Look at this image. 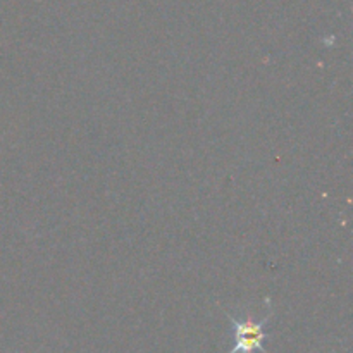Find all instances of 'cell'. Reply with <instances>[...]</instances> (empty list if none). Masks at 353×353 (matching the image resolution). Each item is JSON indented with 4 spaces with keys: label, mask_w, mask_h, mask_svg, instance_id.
<instances>
[{
    "label": "cell",
    "mask_w": 353,
    "mask_h": 353,
    "mask_svg": "<svg viewBox=\"0 0 353 353\" xmlns=\"http://www.w3.org/2000/svg\"><path fill=\"white\" fill-rule=\"evenodd\" d=\"M228 319L233 324L234 336H236V345L230 353H269L264 348V340L268 338L264 326L271 319V314H268L262 321H255L250 316H247L245 319H234L230 314H228Z\"/></svg>",
    "instance_id": "cell-1"
}]
</instances>
